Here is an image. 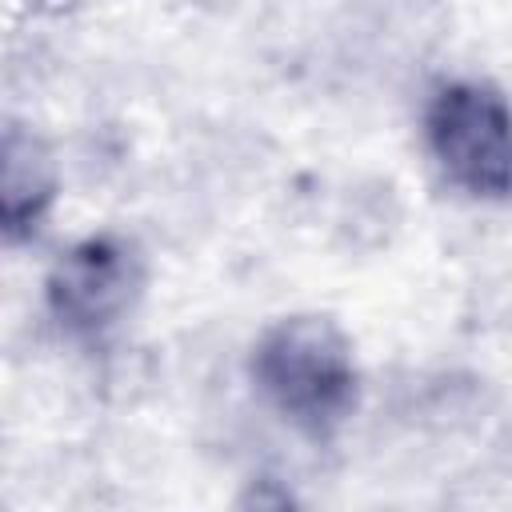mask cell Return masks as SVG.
Returning a JSON list of instances; mask_svg holds the SVG:
<instances>
[{
  "instance_id": "cell-1",
  "label": "cell",
  "mask_w": 512,
  "mask_h": 512,
  "mask_svg": "<svg viewBox=\"0 0 512 512\" xmlns=\"http://www.w3.org/2000/svg\"><path fill=\"white\" fill-rule=\"evenodd\" d=\"M244 376L256 404L316 448L340 440L364 400L356 336L324 308L264 320L244 352Z\"/></svg>"
},
{
  "instance_id": "cell-2",
  "label": "cell",
  "mask_w": 512,
  "mask_h": 512,
  "mask_svg": "<svg viewBox=\"0 0 512 512\" xmlns=\"http://www.w3.org/2000/svg\"><path fill=\"white\" fill-rule=\"evenodd\" d=\"M420 148L436 180L476 208L512 204V96L488 76H440L420 100Z\"/></svg>"
},
{
  "instance_id": "cell-3",
  "label": "cell",
  "mask_w": 512,
  "mask_h": 512,
  "mask_svg": "<svg viewBox=\"0 0 512 512\" xmlns=\"http://www.w3.org/2000/svg\"><path fill=\"white\" fill-rule=\"evenodd\" d=\"M152 260L128 228H92L64 244L40 276V308L72 348H104L144 304Z\"/></svg>"
},
{
  "instance_id": "cell-4",
  "label": "cell",
  "mask_w": 512,
  "mask_h": 512,
  "mask_svg": "<svg viewBox=\"0 0 512 512\" xmlns=\"http://www.w3.org/2000/svg\"><path fill=\"white\" fill-rule=\"evenodd\" d=\"M64 196L56 144L20 116L4 120L0 136V232L8 248H28L44 236Z\"/></svg>"
}]
</instances>
